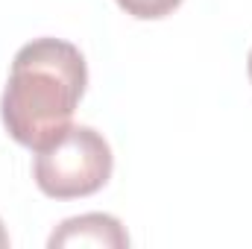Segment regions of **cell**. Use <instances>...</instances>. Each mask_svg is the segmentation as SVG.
Segmentation results:
<instances>
[{"label":"cell","instance_id":"obj_1","mask_svg":"<svg viewBox=\"0 0 252 249\" xmlns=\"http://www.w3.org/2000/svg\"><path fill=\"white\" fill-rule=\"evenodd\" d=\"M88 67L76 44L62 38H32L15 59L3 88L0 118L9 138L32 153L53 144L85 94Z\"/></svg>","mask_w":252,"mask_h":249},{"label":"cell","instance_id":"obj_2","mask_svg":"<svg viewBox=\"0 0 252 249\" xmlns=\"http://www.w3.org/2000/svg\"><path fill=\"white\" fill-rule=\"evenodd\" d=\"M112 170V147L91 126H67L53 144L35 153L32 161V179L50 199L91 196L106 187Z\"/></svg>","mask_w":252,"mask_h":249},{"label":"cell","instance_id":"obj_3","mask_svg":"<svg viewBox=\"0 0 252 249\" xmlns=\"http://www.w3.org/2000/svg\"><path fill=\"white\" fill-rule=\"evenodd\" d=\"M50 249H64V247H100V249H124L129 247V235H126L124 223L112 214L103 211H91V214H79L59 223V229L50 235L47 241Z\"/></svg>","mask_w":252,"mask_h":249},{"label":"cell","instance_id":"obj_4","mask_svg":"<svg viewBox=\"0 0 252 249\" xmlns=\"http://www.w3.org/2000/svg\"><path fill=\"white\" fill-rule=\"evenodd\" d=\"M118 6L138 21H158L173 15L182 6V0H118Z\"/></svg>","mask_w":252,"mask_h":249},{"label":"cell","instance_id":"obj_5","mask_svg":"<svg viewBox=\"0 0 252 249\" xmlns=\"http://www.w3.org/2000/svg\"><path fill=\"white\" fill-rule=\"evenodd\" d=\"M9 247V232L3 229V220H0V249H6Z\"/></svg>","mask_w":252,"mask_h":249},{"label":"cell","instance_id":"obj_6","mask_svg":"<svg viewBox=\"0 0 252 249\" xmlns=\"http://www.w3.org/2000/svg\"><path fill=\"white\" fill-rule=\"evenodd\" d=\"M247 70H250V79H252V50H250V59H247Z\"/></svg>","mask_w":252,"mask_h":249}]
</instances>
